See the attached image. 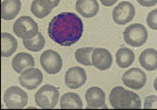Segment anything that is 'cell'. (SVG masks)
<instances>
[{
  "mask_svg": "<svg viewBox=\"0 0 157 110\" xmlns=\"http://www.w3.org/2000/svg\"><path fill=\"white\" fill-rule=\"evenodd\" d=\"M83 24L80 17L72 12H62L55 15L48 26L51 39L61 46H71L81 39Z\"/></svg>",
  "mask_w": 157,
  "mask_h": 110,
  "instance_id": "cell-1",
  "label": "cell"
},
{
  "mask_svg": "<svg viewBox=\"0 0 157 110\" xmlns=\"http://www.w3.org/2000/svg\"><path fill=\"white\" fill-rule=\"evenodd\" d=\"M43 80V74L42 72L35 67L28 68L25 70L21 76L19 77V81L24 88L27 90H35L41 84Z\"/></svg>",
  "mask_w": 157,
  "mask_h": 110,
  "instance_id": "cell-10",
  "label": "cell"
},
{
  "mask_svg": "<svg viewBox=\"0 0 157 110\" xmlns=\"http://www.w3.org/2000/svg\"><path fill=\"white\" fill-rule=\"evenodd\" d=\"M136 1L140 5H141L142 7H145V8L153 7L154 5L157 4V0H136Z\"/></svg>",
  "mask_w": 157,
  "mask_h": 110,
  "instance_id": "cell-26",
  "label": "cell"
},
{
  "mask_svg": "<svg viewBox=\"0 0 157 110\" xmlns=\"http://www.w3.org/2000/svg\"><path fill=\"white\" fill-rule=\"evenodd\" d=\"M50 1L52 3V5H53L54 8H56L59 5V3H60V0H50Z\"/></svg>",
  "mask_w": 157,
  "mask_h": 110,
  "instance_id": "cell-28",
  "label": "cell"
},
{
  "mask_svg": "<svg viewBox=\"0 0 157 110\" xmlns=\"http://www.w3.org/2000/svg\"><path fill=\"white\" fill-rule=\"evenodd\" d=\"M118 0H100V2L102 5H104L105 7H111L113 6Z\"/></svg>",
  "mask_w": 157,
  "mask_h": 110,
  "instance_id": "cell-27",
  "label": "cell"
},
{
  "mask_svg": "<svg viewBox=\"0 0 157 110\" xmlns=\"http://www.w3.org/2000/svg\"><path fill=\"white\" fill-rule=\"evenodd\" d=\"M18 42L14 36L9 33L1 34V54L3 57H10L16 51Z\"/></svg>",
  "mask_w": 157,
  "mask_h": 110,
  "instance_id": "cell-19",
  "label": "cell"
},
{
  "mask_svg": "<svg viewBox=\"0 0 157 110\" xmlns=\"http://www.w3.org/2000/svg\"><path fill=\"white\" fill-rule=\"evenodd\" d=\"M148 38V32L141 24H133L124 31V39L127 45L132 47H140L145 44Z\"/></svg>",
  "mask_w": 157,
  "mask_h": 110,
  "instance_id": "cell-4",
  "label": "cell"
},
{
  "mask_svg": "<svg viewBox=\"0 0 157 110\" xmlns=\"http://www.w3.org/2000/svg\"><path fill=\"white\" fill-rule=\"evenodd\" d=\"M143 107L145 109H157V96L155 95L147 96Z\"/></svg>",
  "mask_w": 157,
  "mask_h": 110,
  "instance_id": "cell-25",
  "label": "cell"
},
{
  "mask_svg": "<svg viewBox=\"0 0 157 110\" xmlns=\"http://www.w3.org/2000/svg\"><path fill=\"white\" fill-rule=\"evenodd\" d=\"M154 90L157 91V78H156L155 80H154Z\"/></svg>",
  "mask_w": 157,
  "mask_h": 110,
  "instance_id": "cell-29",
  "label": "cell"
},
{
  "mask_svg": "<svg viewBox=\"0 0 157 110\" xmlns=\"http://www.w3.org/2000/svg\"><path fill=\"white\" fill-rule=\"evenodd\" d=\"M146 74L140 68H130L127 70L122 77L123 83L132 89V90H140L146 84Z\"/></svg>",
  "mask_w": 157,
  "mask_h": 110,
  "instance_id": "cell-9",
  "label": "cell"
},
{
  "mask_svg": "<svg viewBox=\"0 0 157 110\" xmlns=\"http://www.w3.org/2000/svg\"><path fill=\"white\" fill-rule=\"evenodd\" d=\"M92 62L99 70H108L112 65V55L111 53L102 48H94L92 53Z\"/></svg>",
  "mask_w": 157,
  "mask_h": 110,
  "instance_id": "cell-13",
  "label": "cell"
},
{
  "mask_svg": "<svg viewBox=\"0 0 157 110\" xmlns=\"http://www.w3.org/2000/svg\"><path fill=\"white\" fill-rule=\"evenodd\" d=\"M4 102L7 108L21 109L25 107L28 103L27 94L21 88L11 86L8 88L4 94Z\"/></svg>",
  "mask_w": 157,
  "mask_h": 110,
  "instance_id": "cell-5",
  "label": "cell"
},
{
  "mask_svg": "<svg viewBox=\"0 0 157 110\" xmlns=\"http://www.w3.org/2000/svg\"><path fill=\"white\" fill-rule=\"evenodd\" d=\"M109 102L115 109H140L141 108L140 97L134 91L123 87L113 88L109 94Z\"/></svg>",
  "mask_w": 157,
  "mask_h": 110,
  "instance_id": "cell-2",
  "label": "cell"
},
{
  "mask_svg": "<svg viewBox=\"0 0 157 110\" xmlns=\"http://www.w3.org/2000/svg\"><path fill=\"white\" fill-rule=\"evenodd\" d=\"M22 3L20 0H4L1 6V16L3 20L10 21L19 14Z\"/></svg>",
  "mask_w": 157,
  "mask_h": 110,
  "instance_id": "cell-16",
  "label": "cell"
},
{
  "mask_svg": "<svg viewBox=\"0 0 157 110\" xmlns=\"http://www.w3.org/2000/svg\"><path fill=\"white\" fill-rule=\"evenodd\" d=\"M146 22L151 29L157 30V9H153L148 14L146 18Z\"/></svg>",
  "mask_w": 157,
  "mask_h": 110,
  "instance_id": "cell-24",
  "label": "cell"
},
{
  "mask_svg": "<svg viewBox=\"0 0 157 110\" xmlns=\"http://www.w3.org/2000/svg\"><path fill=\"white\" fill-rule=\"evenodd\" d=\"M54 7L50 0H34L31 4V12L38 19H43L50 15Z\"/></svg>",
  "mask_w": 157,
  "mask_h": 110,
  "instance_id": "cell-17",
  "label": "cell"
},
{
  "mask_svg": "<svg viewBox=\"0 0 157 110\" xmlns=\"http://www.w3.org/2000/svg\"><path fill=\"white\" fill-rule=\"evenodd\" d=\"M76 10L84 18H93L99 10V5L97 0H77Z\"/></svg>",
  "mask_w": 157,
  "mask_h": 110,
  "instance_id": "cell-15",
  "label": "cell"
},
{
  "mask_svg": "<svg viewBox=\"0 0 157 110\" xmlns=\"http://www.w3.org/2000/svg\"><path fill=\"white\" fill-rule=\"evenodd\" d=\"M23 43L25 47V49H27L30 51L33 52H37L40 51L44 47H45V38L42 35V34L38 33L36 36L31 38H24L23 39Z\"/></svg>",
  "mask_w": 157,
  "mask_h": 110,
  "instance_id": "cell-22",
  "label": "cell"
},
{
  "mask_svg": "<svg viewBox=\"0 0 157 110\" xmlns=\"http://www.w3.org/2000/svg\"><path fill=\"white\" fill-rule=\"evenodd\" d=\"M13 32L21 38H31L38 34L37 24L29 16H22L14 23Z\"/></svg>",
  "mask_w": 157,
  "mask_h": 110,
  "instance_id": "cell-6",
  "label": "cell"
},
{
  "mask_svg": "<svg viewBox=\"0 0 157 110\" xmlns=\"http://www.w3.org/2000/svg\"><path fill=\"white\" fill-rule=\"evenodd\" d=\"M94 48L93 47H84L78 49L75 52V58L78 64L83 65H93L92 62V53Z\"/></svg>",
  "mask_w": 157,
  "mask_h": 110,
  "instance_id": "cell-23",
  "label": "cell"
},
{
  "mask_svg": "<svg viewBox=\"0 0 157 110\" xmlns=\"http://www.w3.org/2000/svg\"><path fill=\"white\" fill-rule=\"evenodd\" d=\"M60 107L62 109H82V100L75 93H67L60 98Z\"/></svg>",
  "mask_w": 157,
  "mask_h": 110,
  "instance_id": "cell-20",
  "label": "cell"
},
{
  "mask_svg": "<svg viewBox=\"0 0 157 110\" xmlns=\"http://www.w3.org/2000/svg\"><path fill=\"white\" fill-rule=\"evenodd\" d=\"M136 15L135 7L128 1H123L118 4L112 12V18L114 23L119 25L126 24L130 23Z\"/></svg>",
  "mask_w": 157,
  "mask_h": 110,
  "instance_id": "cell-8",
  "label": "cell"
},
{
  "mask_svg": "<svg viewBox=\"0 0 157 110\" xmlns=\"http://www.w3.org/2000/svg\"><path fill=\"white\" fill-rule=\"evenodd\" d=\"M140 63L141 66L148 70L153 71L157 69V50L154 49H147L140 55Z\"/></svg>",
  "mask_w": 157,
  "mask_h": 110,
  "instance_id": "cell-18",
  "label": "cell"
},
{
  "mask_svg": "<svg viewBox=\"0 0 157 110\" xmlns=\"http://www.w3.org/2000/svg\"><path fill=\"white\" fill-rule=\"evenodd\" d=\"M87 80L86 72L82 67H70L65 75V83L69 89H78L82 87Z\"/></svg>",
  "mask_w": 157,
  "mask_h": 110,
  "instance_id": "cell-11",
  "label": "cell"
},
{
  "mask_svg": "<svg viewBox=\"0 0 157 110\" xmlns=\"http://www.w3.org/2000/svg\"><path fill=\"white\" fill-rule=\"evenodd\" d=\"M60 94L56 87L46 84L39 89L35 95L36 104L43 109H52L54 108L58 104Z\"/></svg>",
  "mask_w": 157,
  "mask_h": 110,
  "instance_id": "cell-3",
  "label": "cell"
},
{
  "mask_svg": "<svg viewBox=\"0 0 157 110\" xmlns=\"http://www.w3.org/2000/svg\"><path fill=\"white\" fill-rule=\"evenodd\" d=\"M12 68L16 73L22 74V73L35 65V60L30 53L27 52H19L15 55L12 60Z\"/></svg>",
  "mask_w": 157,
  "mask_h": 110,
  "instance_id": "cell-14",
  "label": "cell"
},
{
  "mask_svg": "<svg viewBox=\"0 0 157 110\" xmlns=\"http://www.w3.org/2000/svg\"><path fill=\"white\" fill-rule=\"evenodd\" d=\"M87 108H107L105 91L99 87H91L86 90Z\"/></svg>",
  "mask_w": 157,
  "mask_h": 110,
  "instance_id": "cell-12",
  "label": "cell"
},
{
  "mask_svg": "<svg viewBox=\"0 0 157 110\" xmlns=\"http://www.w3.org/2000/svg\"><path fill=\"white\" fill-rule=\"evenodd\" d=\"M135 60V53L128 48H121L116 52V62L121 68H127L131 66Z\"/></svg>",
  "mask_w": 157,
  "mask_h": 110,
  "instance_id": "cell-21",
  "label": "cell"
},
{
  "mask_svg": "<svg viewBox=\"0 0 157 110\" xmlns=\"http://www.w3.org/2000/svg\"><path fill=\"white\" fill-rule=\"evenodd\" d=\"M40 64L46 73L50 75H55L62 70L63 60L60 54L55 50H47L41 54Z\"/></svg>",
  "mask_w": 157,
  "mask_h": 110,
  "instance_id": "cell-7",
  "label": "cell"
}]
</instances>
